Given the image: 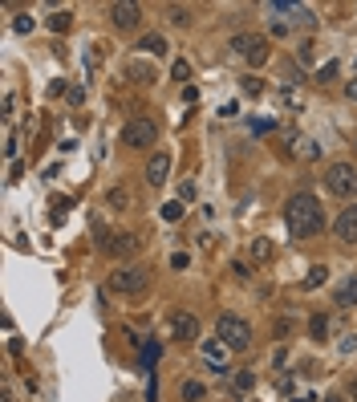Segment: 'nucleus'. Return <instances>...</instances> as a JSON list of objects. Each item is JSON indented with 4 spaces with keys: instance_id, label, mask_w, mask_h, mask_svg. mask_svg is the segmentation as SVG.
I'll return each mask as SVG.
<instances>
[{
    "instance_id": "nucleus-1",
    "label": "nucleus",
    "mask_w": 357,
    "mask_h": 402,
    "mask_svg": "<svg viewBox=\"0 0 357 402\" xmlns=\"http://www.w3.org/2000/svg\"><path fill=\"white\" fill-rule=\"evenodd\" d=\"M284 227H289L292 240H313L325 232V211H321V199L313 191H296L289 195L284 203Z\"/></svg>"
},
{
    "instance_id": "nucleus-2",
    "label": "nucleus",
    "mask_w": 357,
    "mask_h": 402,
    "mask_svg": "<svg viewBox=\"0 0 357 402\" xmlns=\"http://www.w3.org/2000/svg\"><path fill=\"white\" fill-rule=\"evenodd\" d=\"M110 289L118 292V297H126V301L143 297V292L150 289V268H143V264H122V268H114Z\"/></svg>"
},
{
    "instance_id": "nucleus-3",
    "label": "nucleus",
    "mask_w": 357,
    "mask_h": 402,
    "mask_svg": "<svg viewBox=\"0 0 357 402\" xmlns=\"http://www.w3.org/2000/svg\"><path fill=\"white\" fill-rule=\"evenodd\" d=\"M215 338L224 341L231 354H243V350H252V325L243 321L240 313H224L215 321Z\"/></svg>"
},
{
    "instance_id": "nucleus-4",
    "label": "nucleus",
    "mask_w": 357,
    "mask_h": 402,
    "mask_svg": "<svg viewBox=\"0 0 357 402\" xmlns=\"http://www.w3.org/2000/svg\"><path fill=\"white\" fill-rule=\"evenodd\" d=\"M159 143V122L155 118H130L126 126H122V146H130V150H146V146Z\"/></svg>"
},
{
    "instance_id": "nucleus-5",
    "label": "nucleus",
    "mask_w": 357,
    "mask_h": 402,
    "mask_svg": "<svg viewBox=\"0 0 357 402\" xmlns=\"http://www.w3.org/2000/svg\"><path fill=\"white\" fill-rule=\"evenodd\" d=\"M231 53L243 57L248 65H264L268 57H272L268 37H260V32H236V37H231Z\"/></svg>"
},
{
    "instance_id": "nucleus-6",
    "label": "nucleus",
    "mask_w": 357,
    "mask_h": 402,
    "mask_svg": "<svg viewBox=\"0 0 357 402\" xmlns=\"http://www.w3.org/2000/svg\"><path fill=\"white\" fill-rule=\"evenodd\" d=\"M325 187H329V195H341V199L357 195V167L353 162H333L325 171Z\"/></svg>"
},
{
    "instance_id": "nucleus-7",
    "label": "nucleus",
    "mask_w": 357,
    "mask_h": 402,
    "mask_svg": "<svg viewBox=\"0 0 357 402\" xmlns=\"http://www.w3.org/2000/svg\"><path fill=\"white\" fill-rule=\"evenodd\" d=\"M110 20H114V29L134 32L138 25H143V4H134V0H114L110 4Z\"/></svg>"
},
{
    "instance_id": "nucleus-8",
    "label": "nucleus",
    "mask_w": 357,
    "mask_h": 402,
    "mask_svg": "<svg viewBox=\"0 0 357 402\" xmlns=\"http://www.w3.org/2000/svg\"><path fill=\"white\" fill-rule=\"evenodd\" d=\"M199 354H203V362L211 366V374H219V378H224V374H231V370H227V366H231V350H227L219 338L199 341Z\"/></svg>"
},
{
    "instance_id": "nucleus-9",
    "label": "nucleus",
    "mask_w": 357,
    "mask_h": 402,
    "mask_svg": "<svg viewBox=\"0 0 357 402\" xmlns=\"http://www.w3.org/2000/svg\"><path fill=\"white\" fill-rule=\"evenodd\" d=\"M171 338L175 341H199V317H195L191 309H175L171 313Z\"/></svg>"
},
{
    "instance_id": "nucleus-10",
    "label": "nucleus",
    "mask_w": 357,
    "mask_h": 402,
    "mask_svg": "<svg viewBox=\"0 0 357 402\" xmlns=\"http://www.w3.org/2000/svg\"><path fill=\"white\" fill-rule=\"evenodd\" d=\"M167 175H171V155H167V150H155V155L146 159V183H150V187H162Z\"/></svg>"
},
{
    "instance_id": "nucleus-11",
    "label": "nucleus",
    "mask_w": 357,
    "mask_h": 402,
    "mask_svg": "<svg viewBox=\"0 0 357 402\" xmlns=\"http://www.w3.org/2000/svg\"><path fill=\"white\" fill-rule=\"evenodd\" d=\"M102 248H106L110 256H130V252L138 248V232H110V236L102 240Z\"/></svg>"
},
{
    "instance_id": "nucleus-12",
    "label": "nucleus",
    "mask_w": 357,
    "mask_h": 402,
    "mask_svg": "<svg viewBox=\"0 0 357 402\" xmlns=\"http://www.w3.org/2000/svg\"><path fill=\"white\" fill-rule=\"evenodd\" d=\"M333 232H337L341 244H357V203H349V208L337 215V224H333Z\"/></svg>"
},
{
    "instance_id": "nucleus-13",
    "label": "nucleus",
    "mask_w": 357,
    "mask_h": 402,
    "mask_svg": "<svg viewBox=\"0 0 357 402\" xmlns=\"http://www.w3.org/2000/svg\"><path fill=\"white\" fill-rule=\"evenodd\" d=\"M337 309H357V273L345 276V285L337 289Z\"/></svg>"
},
{
    "instance_id": "nucleus-14",
    "label": "nucleus",
    "mask_w": 357,
    "mask_h": 402,
    "mask_svg": "<svg viewBox=\"0 0 357 402\" xmlns=\"http://www.w3.org/2000/svg\"><path fill=\"white\" fill-rule=\"evenodd\" d=\"M256 386V370H236L231 374V394H248Z\"/></svg>"
},
{
    "instance_id": "nucleus-15",
    "label": "nucleus",
    "mask_w": 357,
    "mask_h": 402,
    "mask_svg": "<svg viewBox=\"0 0 357 402\" xmlns=\"http://www.w3.org/2000/svg\"><path fill=\"white\" fill-rule=\"evenodd\" d=\"M138 49H143V53H155V57H162V53H167V37H162V32H146L143 41H138Z\"/></svg>"
},
{
    "instance_id": "nucleus-16",
    "label": "nucleus",
    "mask_w": 357,
    "mask_h": 402,
    "mask_svg": "<svg viewBox=\"0 0 357 402\" xmlns=\"http://www.w3.org/2000/svg\"><path fill=\"white\" fill-rule=\"evenodd\" d=\"M248 256L256 260V264H268L272 260V240H252L248 244Z\"/></svg>"
},
{
    "instance_id": "nucleus-17",
    "label": "nucleus",
    "mask_w": 357,
    "mask_h": 402,
    "mask_svg": "<svg viewBox=\"0 0 357 402\" xmlns=\"http://www.w3.org/2000/svg\"><path fill=\"white\" fill-rule=\"evenodd\" d=\"M178 394H183V402H203L207 386H203V382H195V378H187V382L178 386Z\"/></svg>"
},
{
    "instance_id": "nucleus-18",
    "label": "nucleus",
    "mask_w": 357,
    "mask_h": 402,
    "mask_svg": "<svg viewBox=\"0 0 357 402\" xmlns=\"http://www.w3.org/2000/svg\"><path fill=\"white\" fill-rule=\"evenodd\" d=\"M325 280H329V268H325V264H317V268H308V276L301 280V289H321Z\"/></svg>"
},
{
    "instance_id": "nucleus-19",
    "label": "nucleus",
    "mask_w": 357,
    "mask_h": 402,
    "mask_svg": "<svg viewBox=\"0 0 357 402\" xmlns=\"http://www.w3.org/2000/svg\"><path fill=\"white\" fill-rule=\"evenodd\" d=\"M308 338H313V341H325V338H329V317H325V313H317V317L308 321Z\"/></svg>"
},
{
    "instance_id": "nucleus-20",
    "label": "nucleus",
    "mask_w": 357,
    "mask_h": 402,
    "mask_svg": "<svg viewBox=\"0 0 357 402\" xmlns=\"http://www.w3.org/2000/svg\"><path fill=\"white\" fill-rule=\"evenodd\" d=\"M69 25H73V13H69V8H61V13L49 16V29H53V32H65Z\"/></svg>"
},
{
    "instance_id": "nucleus-21",
    "label": "nucleus",
    "mask_w": 357,
    "mask_h": 402,
    "mask_svg": "<svg viewBox=\"0 0 357 402\" xmlns=\"http://www.w3.org/2000/svg\"><path fill=\"white\" fill-rule=\"evenodd\" d=\"M159 357H162V345H159V341H143V366H146V370H150Z\"/></svg>"
},
{
    "instance_id": "nucleus-22",
    "label": "nucleus",
    "mask_w": 357,
    "mask_h": 402,
    "mask_svg": "<svg viewBox=\"0 0 357 402\" xmlns=\"http://www.w3.org/2000/svg\"><path fill=\"white\" fill-rule=\"evenodd\" d=\"M162 220H167V224H178V220H183V199H171V203H162Z\"/></svg>"
},
{
    "instance_id": "nucleus-23",
    "label": "nucleus",
    "mask_w": 357,
    "mask_h": 402,
    "mask_svg": "<svg viewBox=\"0 0 357 402\" xmlns=\"http://www.w3.org/2000/svg\"><path fill=\"white\" fill-rule=\"evenodd\" d=\"M240 90H243L248 97H260V94H264V81H260L256 73H248V78L240 81Z\"/></svg>"
},
{
    "instance_id": "nucleus-24",
    "label": "nucleus",
    "mask_w": 357,
    "mask_h": 402,
    "mask_svg": "<svg viewBox=\"0 0 357 402\" xmlns=\"http://www.w3.org/2000/svg\"><path fill=\"white\" fill-rule=\"evenodd\" d=\"M171 78H175V81H187V78H191V65H187L183 57H178V61L171 65Z\"/></svg>"
},
{
    "instance_id": "nucleus-25",
    "label": "nucleus",
    "mask_w": 357,
    "mask_h": 402,
    "mask_svg": "<svg viewBox=\"0 0 357 402\" xmlns=\"http://www.w3.org/2000/svg\"><path fill=\"white\" fill-rule=\"evenodd\" d=\"M13 29H16V32H32V29H37V20H32L29 13H20V16L13 20Z\"/></svg>"
},
{
    "instance_id": "nucleus-26",
    "label": "nucleus",
    "mask_w": 357,
    "mask_h": 402,
    "mask_svg": "<svg viewBox=\"0 0 357 402\" xmlns=\"http://www.w3.org/2000/svg\"><path fill=\"white\" fill-rule=\"evenodd\" d=\"M337 69H341L337 61H325L321 69H317V81H333V78H337Z\"/></svg>"
},
{
    "instance_id": "nucleus-27",
    "label": "nucleus",
    "mask_w": 357,
    "mask_h": 402,
    "mask_svg": "<svg viewBox=\"0 0 357 402\" xmlns=\"http://www.w3.org/2000/svg\"><path fill=\"white\" fill-rule=\"evenodd\" d=\"M110 203H114V208H130V191L114 187V191H110Z\"/></svg>"
},
{
    "instance_id": "nucleus-28",
    "label": "nucleus",
    "mask_w": 357,
    "mask_h": 402,
    "mask_svg": "<svg viewBox=\"0 0 357 402\" xmlns=\"http://www.w3.org/2000/svg\"><path fill=\"white\" fill-rule=\"evenodd\" d=\"M130 73H134V78H143V81L155 78V69H150V65H138V61H130Z\"/></svg>"
},
{
    "instance_id": "nucleus-29",
    "label": "nucleus",
    "mask_w": 357,
    "mask_h": 402,
    "mask_svg": "<svg viewBox=\"0 0 357 402\" xmlns=\"http://www.w3.org/2000/svg\"><path fill=\"white\" fill-rule=\"evenodd\" d=\"M171 20H175V25H187V20H191V8L175 4V8H171Z\"/></svg>"
},
{
    "instance_id": "nucleus-30",
    "label": "nucleus",
    "mask_w": 357,
    "mask_h": 402,
    "mask_svg": "<svg viewBox=\"0 0 357 402\" xmlns=\"http://www.w3.org/2000/svg\"><path fill=\"white\" fill-rule=\"evenodd\" d=\"M296 155H301V159H317V146L308 143V138H301V146H296Z\"/></svg>"
},
{
    "instance_id": "nucleus-31",
    "label": "nucleus",
    "mask_w": 357,
    "mask_h": 402,
    "mask_svg": "<svg viewBox=\"0 0 357 402\" xmlns=\"http://www.w3.org/2000/svg\"><path fill=\"white\" fill-rule=\"evenodd\" d=\"M187 264H191V256H187V252H175V256H171V268H178V273H183Z\"/></svg>"
},
{
    "instance_id": "nucleus-32",
    "label": "nucleus",
    "mask_w": 357,
    "mask_h": 402,
    "mask_svg": "<svg viewBox=\"0 0 357 402\" xmlns=\"http://www.w3.org/2000/svg\"><path fill=\"white\" fill-rule=\"evenodd\" d=\"M178 199H183V203H191V199H195V183H183V187H178Z\"/></svg>"
},
{
    "instance_id": "nucleus-33",
    "label": "nucleus",
    "mask_w": 357,
    "mask_h": 402,
    "mask_svg": "<svg viewBox=\"0 0 357 402\" xmlns=\"http://www.w3.org/2000/svg\"><path fill=\"white\" fill-rule=\"evenodd\" d=\"M4 155H8V159H16V134H8V138H4Z\"/></svg>"
},
{
    "instance_id": "nucleus-34",
    "label": "nucleus",
    "mask_w": 357,
    "mask_h": 402,
    "mask_svg": "<svg viewBox=\"0 0 357 402\" xmlns=\"http://www.w3.org/2000/svg\"><path fill=\"white\" fill-rule=\"evenodd\" d=\"M345 97H349V102H357V78L345 81Z\"/></svg>"
},
{
    "instance_id": "nucleus-35",
    "label": "nucleus",
    "mask_w": 357,
    "mask_h": 402,
    "mask_svg": "<svg viewBox=\"0 0 357 402\" xmlns=\"http://www.w3.org/2000/svg\"><path fill=\"white\" fill-rule=\"evenodd\" d=\"M0 402H13V390L4 386V394H0Z\"/></svg>"
},
{
    "instance_id": "nucleus-36",
    "label": "nucleus",
    "mask_w": 357,
    "mask_h": 402,
    "mask_svg": "<svg viewBox=\"0 0 357 402\" xmlns=\"http://www.w3.org/2000/svg\"><path fill=\"white\" fill-rule=\"evenodd\" d=\"M325 402H345V398H341V394H329V398H325Z\"/></svg>"
},
{
    "instance_id": "nucleus-37",
    "label": "nucleus",
    "mask_w": 357,
    "mask_h": 402,
    "mask_svg": "<svg viewBox=\"0 0 357 402\" xmlns=\"http://www.w3.org/2000/svg\"><path fill=\"white\" fill-rule=\"evenodd\" d=\"M353 402H357V378H353Z\"/></svg>"
}]
</instances>
